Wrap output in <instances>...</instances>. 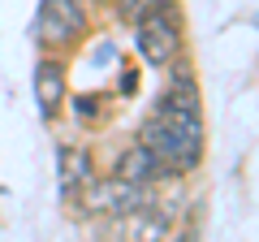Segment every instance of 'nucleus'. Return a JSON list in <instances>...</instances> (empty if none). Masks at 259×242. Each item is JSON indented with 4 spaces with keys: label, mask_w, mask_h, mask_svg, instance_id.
Masks as SVG:
<instances>
[{
    "label": "nucleus",
    "mask_w": 259,
    "mask_h": 242,
    "mask_svg": "<svg viewBox=\"0 0 259 242\" xmlns=\"http://www.w3.org/2000/svg\"><path fill=\"white\" fill-rule=\"evenodd\" d=\"M35 35L48 52H74L91 35V13L87 0H39Z\"/></svg>",
    "instance_id": "4"
},
{
    "label": "nucleus",
    "mask_w": 259,
    "mask_h": 242,
    "mask_svg": "<svg viewBox=\"0 0 259 242\" xmlns=\"http://www.w3.org/2000/svg\"><path fill=\"white\" fill-rule=\"evenodd\" d=\"M151 199V186H139L121 173H108V177H95L91 186L78 195V208H82L87 221H112L121 225L125 216H134L143 204Z\"/></svg>",
    "instance_id": "3"
},
{
    "label": "nucleus",
    "mask_w": 259,
    "mask_h": 242,
    "mask_svg": "<svg viewBox=\"0 0 259 242\" xmlns=\"http://www.w3.org/2000/svg\"><path fill=\"white\" fill-rule=\"evenodd\" d=\"M117 173L130 177V182H139V186H156L160 177H168V169L160 165V156L147 147V143H134L117 156Z\"/></svg>",
    "instance_id": "7"
},
{
    "label": "nucleus",
    "mask_w": 259,
    "mask_h": 242,
    "mask_svg": "<svg viewBox=\"0 0 259 242\" xmlns=\"http://www.w3.org/2000/svg\"><path fill=\"white\" fill-rule=\"evenodd\" d=\"M168 69H173V78H168L164 95L156 100V112L143 121L139 143H147L160 156L168 177H186L199 169L207 147L203 104H199V83H194V69L186 65V56H177Z\"/></svg>",
    "instance_id": "1"
},
{
    "label": "nucleus",
    "mask_w": 259,
    "mask_h": 242,
    "mask_svg": "<svg viewBox=\"0 0 259 242\" xmlns=\"http://www.w3.org/2000/svg\"><path fill=\"white\" fill-rule=\"evenodd\" d=\"M35 104H39V117L44 121H56L65 108V100H69V78H65V61L61 52H48L44 61L35 65Z\"/></svg>",
    "instance_id": "5"
},
{
    "label": "nucleus",
    "mask_w": 259,
    "mask_h": 242,
    "mask_svg": "<svg viewBox=\"0 0 259 242\" xmlns=\"http://www.w3.org/2000/svg\"><path fill=\"white\" fill-rule=\"evenodd\" d=\"M134 26V48L147 65L156 69H168L177 56L186 52V30H182V9H177V0H160L156 9H147L139 22H130Z\"/></svg>",
    "instance_id": "2"
},
{
    "label": "nucleus",
    "mask_w": 259,
    "mask_h": 242,
    "mask_svg": "<svg viewBox=\"0 0 259 242\" xmlns=\"http://www.w3.org/2000/svg\"><path fill=\"white\" fill-rule=\"evenodd\" d=\"M95 182V160L87 147H74V143H61L56 147V186H61L65 204H78L87 186Z\"/></svg>",
    "instance_id": "6"
},
{
    "label": "nucleus",
    "mask_w": 259,
    "mask_h": 242,
    "mask_svg": "<svg viewBox=\"0 0 259 242\" xmlns=\"http://www.w3.org/2000/svg\"><path fill=\"white\" fill-rule=\"evenodd\" d=\"M160 0H117V18L121 22H139L147 9H156Z\"/></svg>",
    "instance_id": "8"
}]
</instances>
